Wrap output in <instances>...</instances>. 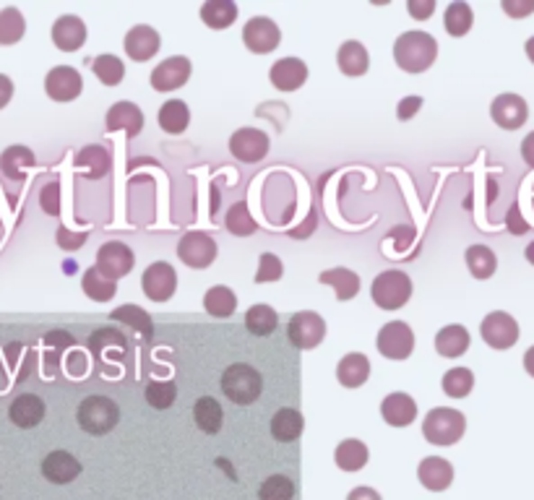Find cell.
<instances>
[{"label": "cell", "instance_id": "1f68e13d", "mask_svg": "<svg viewBox=\"0 0 534 500\" xmlns=\"http://www.w3.org/2000/svg\"><path fill=\"white\" fill-rule=\"evenodd\" d=\"M157 121H159V128H162L165 133L177 136V133H183V130L191 125V110H188V104L183 100H170L159 107Z\"/></svg>", "mask_w": 534, "mask_h": 500}, {"label": "cell", "instance_id": "03108f58", "mask_svg": "<svg viewBox=\"0 0 534 500\" xmlns=\"http://www.w3.org/2000/svg\"><path fill=\"white\" fill-rule=\"evenodd\" d=\"M527 261H529V263L534 266V240L529 243V248H527Z\"/></svg>", "mask_w": 534, "mask_h": 500}, {"label": "cell", "instance_id": "5bb4252c", "mask_svg": "<svg viewBox=\"0 0 534 500\" xmlns=\"http://www.w3.org/2000/svg\"><path fill=\"white\" fill-rule=\"evenodd\" d=\"M45 92L52 102H73L84 92V78L71 66H58L45 76Z\"/></svg>", "mask_w": 534, "mask_h": 500}, {"label": "cell", "instance_id": "f546056e", "mask_svg": "<svg viewBox=\"0 0 534 500\" xmlns=\"http://www.w3.org/2000/svg\"><path fill=\"white\" fill-rule=\"evenodd\" d=\"M303 425H305V423H303V415H300L297 409L285 406V409H279V412L271 417V435H274L279 443H292V441L300 438Z\"/></svg>", "mask_w": 534, "mask_h": 500}, {"label": "cell", "instance_id": "f907efd6", "mask_svg": "<svg viewBox=\"0 0 534 500\" xmlns=\"http://www.w3.org/2000/svg\"><path fill=\"white\" fill-rule=\"evenodd\" d=\"M86 232H71L68 227H60L58 232H55V240H58V246L63 250H76L81 248L84 243H86Z\"/></svg>", "mask_w": 534, "mask_h": 500}, {"label": "cell", "instance_id": "816d5d0a", "mask_svg": "<svg viewBox=\"0 0 534 500\" xmlns=\"http://www.w3.org/2000/svg\"><path fill=\"white\" fill-rule=\"evenodd\" d=\"M110 342L125 350V339H122L118 331H113V328H99V331H95L92 339H89V347L95 352H99V347H104V344H110Z\"/></svg>", "mask_w": 534, "mask_h": 500}, {"label": "cell", "instance_id": "cb8c5ba5", "mask_svg": "<svg viewBox=\"0 0 534 500\" xmlns=\"http://www.w3.org/2000/svg\"><path fill=\"white\" fill-rule=\"evenodd\" d=\"M381 415L391 427H407L412 425L414 417H417V404L410 394L404 391H394L389 394L384 404H381Z\"/></svg>", "mask_w": 534, "mask_h": 500}, {"label": "cell", "instance_id": "60d3db41", "mask_svg": "<svg viewBox=\"0 0 534 500\" xmlns=\"http://www.w3.org/2000/svg\"><path fill=\"white\" fill-rule=\"evenodd\" d=\"M443 24H446V31L451 37H464L472 29V24H475V13H472L469 3H464V0L451 3L446 8V13H443Z\"/></svg>", "mask_w": 534, "mask_h": 500}, {"label": "cell", "instance_id": "3957f363", "mask_svg": "<svg viewBox=\"0 0 534 500\" xmlns=\"http://www.w3.org/2000/svg\"><path fill=\"white\" fill-rule=\"evenodd\" d=\"M264 380L256 368L245 365V362H235L222 373V391L224 397L238 404V406H248L261 397Z\"/></svg>", "mask_w": 534, "mask_h": 500}, {"label": "cell", "instance_id": "91938a15", "mask_svg": "<svg viewBox=\"0 0 534 500\" xmlns=\"http://www.w3.org/2000/svg\"><path fill=\"white\" fill-rule=\"evenodd\" d=\"M521 156L529 167H534V130L521 141Z\"/></svg>", "mask_w": 534, "mask_h": 500}, {"label": "cell", "instance_id": "681fc988", "mask_svg": "<svg viewBox=\"0 0 534 500\" xmlns=\"http://www.w3.org/2000/svg\"><path fill=\"white\" fill-rule=\"evenodd\" d=\"M40 206H42V211L50 214V217H58L60 214V185L58 183H48L40 191Z\"/></svg>", "mask_w": 534, "mask_h": 500}, {"label": "cell", "instance_id": "8992f818", "mask_svg": "<svg viewBox=\"0 0 534 500\" xmlns=\"http://www.w3.org/2000/svg\"><path fill=\"white\" fill-rule=\"evenodd\" d=\"M326 336V321L313 310L294 313L287 324V339L297 350H316Z\"/></svg>", "mask_w": 534, "mask_h": 500}, {"label": "cell", "instance_id": "d6a6232c", "mask_svg": "<svg viewBox=\"0 0 534 500\" xmlns=\"http://www.w3.org/2000/svg\"><path fill=\"white\" fill-rule=\"evenodd\" d=\"M238 19V5L232 0H206L201 5V22L209 29H227Z\"/></svg>", "mask_w": 534, "mask_h": 500}, {"label": "cell", "instance_id": "e575fe53", "mask_svg": "<svg viewBox=\"0 0 534 500\" xmlns=\"http://www.w3.org/2000/svg\"><path fill=\"white\" fill-rule=\"evenodd\" d=\"M194 420L201 433L214 435V433L222 430L224 412H222V406H219L217 399H212V397H201V399L195 401V406H194Z\"/></svg>", "mask_w": 534, "mask_h": 500}, {"label": "cell", "instance_id": "9f6ffc18", "mask_svg": "<svg viewBox=\"0 0 534 500\" xmlns=\"http://www.w3.org/2000/svg\"><path fill=\"white\" fill-rule=\"evenodd\" d=\"M506 222H509V229H511V232H513V235H524V232L529 229V227H527V222L521 219V211H519V203H513V206H511V209H509V219H506Z\"/></svg>", "mask_w": 534, "mask_h": 500}, {"label": "cell", "instance_id": "5b68a950", "mask_svg": "<svg viewBox=\"0 0 534 500\" xmlns=\"http://www.w3.org/2000/svg\"><path fill=\"white\" fill-rule=\"evenodd\" d=\"M370 298L381 310H399L412 298V279L404 272H381L373 279Z\"/></svg>", "mask_w": 534, "mask_h": 500}, {"label": "cell", "instance_id": "d4e9b609", "mask_svg": "<svg viewBox=\"0 0 534 500\" xmlns=\"http://www.w3.org/2000/svg\"><path fill=\"white\" fill-rule=\"evenodd\" d=\"M34 151L29 149V147H22V144H16V147H8V149L0 154V173L8 177V180H14V183H22L26 177V173L34 167Z\"/></svg>", "mask_w": 534, "mask_h": 500}, {"label": "cell", "instance_id": "db71d44e", "mask_svg": "<svg viewBox=\"0 0 534 500\" xmlns=\"http://www.w3.org/2000/svg\"><path fill=\"white\" fill-rule=\"evenodd\" d=\"M501 5L513 19H524V16L534 13V0H503Z\"/></svg>", "mask_w": 534, "mask_h": 500}, {"label": "cell", "instance_id": "484cf974", "mask_svg": "<svg viewBox=\"0 0 534 500\" xmlns=\"http://www.w3.org/2000/svg\"><path fill=\"white\" fill-rule=\"evenodd\" d=\"M337 378L344 388H360L365 380L370 378V362L363 352H349L344 354L337 365Z\"/></svg>", "mask_w": 534, "mask_h": 500}, {"label": "cell", "instance_id": "8fae6325", "mask_svg": "<svg viewBox=\"0 0 534 500\" xmlns=\"http://www.w3.org/2000/svg\"><path fill=\"white\" fill-rule=\"evenodd\" d=\"M133 261H136L133 258V250L128 248L125 243H118V240H110V243H104L97 250V269L107 279H113V281H118L122 276L131 274Z\"/></svg>", "mask_w": 534, "mask_h": 500}, {"label": "cell", "instance_id": "94428289", "mask_svg": "<svg viewBox=\"0 0 534 500\" xmlns=\"http://www.w3.org/2000/svg\"><path fill=\"white\" fill-rule=\"evenodd\" d=\"M391 235H399V237H402V240H399V248H407V243L412 240L414 232H412V227H396Z\"/></svg>", "mask_w": 534, "mask_h": 500}, {"label": "cell", "instance_id": "7a4b0ae2", "mask_svg": "<svg viewBox=\"0 0 534 500\" xmlns=\"http://www.w3.org/2000/svg\"><path fill=\"white\" fill-rule=\"evenodd\" d=\"M466 430V420L459 409L451 406H436L428 412V417L422 420V435L428 443L436 446H454L464 438Z\"/></svg>", "mask_w": 534, "mask_h": 500}, {"label": "cell", "instance_id": "9c48e42d", "mask_svg": "<svg viewBox=\"0 0 534 500\" xmlns=\"http://www.w3.org/2000/svg\"><path fill=\"white\" fill-rule=\"evenodd\" d=\"M378 352L389 360H407L414 352V334L404 321H391L378 331Z\"/></svg>", "mask_w": 534, "mask_h": 500}, {"label": "cell", "instance_id": "74e56055", "mask_svg": "<svg viewBox=\"0 0 534 500\" xmlns=\"http://www.w3.org/2000/svg\"><path fill=\"white\" fill-rule=\"evenodd\" d=\"M26 31L24 13L14 5L0 11V48H11L16 45Z\"/></svg>", "mask_w": 534, "mask_h": 500}, {"label": "cell", "instance_id": "f5cc1de1", "mask_svg": "<svg viewBox=\"0 0 534 500\" xmlns=\"http://www.w3.org/2000/svg\"><path fill=\"white\" fill-rule=\"evenodd\" d=\"M407 11L417 22H428L436 13V0H407Z\"/></svg>", "mask_w": 534, "mask_h": 500}, {"label": "cell", "instance_id": "277c9868", "mask_svg": "<svg viewBox=\"0 0 534 500\" xmlns=\"http://www.w3.org/2000/svg\"><path fill=\"white\" fill-rule=\"evenodd\" d=\"M76 420H78L81 430H86L92 435H107L113 427L118 425L121 409H118V404L113 399L95 394V397H86V399L78 404Z\"/></svg>", "mask_w": 534, "mask_h": 500}, {"label": "cell", "instance_id": "6125c7cd", "mask_svg": "<svg viewBox=\"0 0 534 500\" xmlns=\"http://www.w3.org/2000/svg\"><path fill=\"white\" fill-rule=\"evenodd\" d=\"M313 227H316V214L311 211V217H308V222L303 225L300 232H294V237H303V235H308V232H313Z\"/></svg>", "mask_w": 534, "mask_h": 500}, {"label": "cell", "instance_id": "b9f144b4", "mask_svg": "<svg viewBox=\"0 0 534 500\" xmlns=\"http://www.w3.org/2000/svg\"><path fill=\"white\" fill-rule=\"evenodd\" d=\"M443 391L451 399H464L469 397V391L475 388V375L469 368H451L448 373L443 375Z\"/></svg>", "mask_w": 534, "mask_h": 500}, {"label": "cell", "instance_id": "ffe728a7", "mask_svg": "<svg viewBox=\"0 0 534 500\" xmlns=\"http://www.w3.org/2000/svg\"><path fill=\"white\" fill-rule=\"evenodd\" d=\"M42 475L52 485H68L81 475V461L68 451H52L42 459Z\"/></svg>", "mask_w": 534, "mask_h": 500}, {"label": "cell", "instance_id": "ee69618b", "mask_svg": "<svg viewBox=\"0 0 534 500\" xmlns=\"http://www.w3.org/2000/svg\"><path fill=\"white\" fill-rule=\"evenodd\" d=\"M92 71L104 86H118L125 76V66L118 55H99L92 60Z\"/></svg>", "mask_w": 534, "mask_h": 500}, {"label": "cell", "instance_id": "44dd1931", "mask_svg": "<svg viewBox=\"0 0 534 500\" xmlns=\"http://www.w3.org/2000/svg\"><path fill=\"white\" fill-rule=\"evenodd\" d=\"M159 45H162V40H159L157 29H151V26H133V29L125 34V52H128V58L136 60V63L151 60V58L159 52Z\"/></svg>", "mask_w": 534, "mask_h": 500}, {"label": "cell", "instance_id": "d6986e66", "mask_svg": "<svg viewBox=\"0 0 534 500\" xmlns=\"http://www.w3.org/2000/svg\"><path fill=\"white\" fill-rule=\"evenodd\" d=\"M45 401L40 399L37 394H19L16 399L11 401L8 406V417L11 423L22 430H32L45 420Z\"/></svg>", "mask_w": 534, "mask_h": 500}, {"label": "cell", "instance_id": "9a60e30c", "mask_svg": "<svg viewBox=\"0 0 534 500\" xmlns=\"http://www.w3.org/2000/svg\"><path fill=\"white\" fill-rule=\"evenodd\" d=\"M141 287H144V295L151 302H167L175 295L177 274H175V269H172L170 263L157 261V263H151L144 272Z\"/></svg>", "mask_w": 534, "mask_h": 500}, {"label": "cell", "instance_id": "f35d334b", "mask_svg": "<svg viewBox=\"0 0 534 500\" xmlns=\"http://www.w3.org/2000/svg\"><path fill=\"white\" fill-rule=\"evenodd\" d=\"M276 326H279V316L271 305H253L245 313V328L253 336H268V334H274Z\"/></svg>", "mask_w": 534, "mask_h": 500}, {"label": "cell", "instance_id": "8d00e7d4", "mask_svg": "<svg viewBox=\"0 0 534 500\" xmlns=\"http://www.w3.org/2000/svg\"><path fill=\"white\" fill-rule=\"evenodd\" d=\"M204 308H206V313L214 316V318H230V316L235 313V308H238V298H235V292H232L230 287L217 284V287H212V290L206 292Z\"/></svg>", "mask_w": 534, "mask_h": 500}, {"label": "cell", "instance_id": "ab89813d", "mask_svg": "<svg viewBox=\"0 0 534 500\" xmlns=\"http://www.w3.org/2000/svg\"><path fill=\"white\" fill-rule=\"evenodd\" d=\"M466 266L475 279H490L498 269V255L487 246H472L466 248Z\"/></svg>", "mask_w": 534, "mask_h": 500}, {"label": "cell", "instance_id": "d590c367", "mask_svg": "<svg viewBox=\"0 0 534 500\" xmlns=\"http://www.w3.org/2000/svg\"><path fill=\"white\" fill-rule=\"evenodd\" d=\"M334 459H337V467L344 472H360L367 464V446L358 438H347L337 446Z\"/></svg>", "mask_w": 534, "mask_h": 500}, {"label": "cell", "instance_id": "6f0895ef", "mask_svg": "<svg viewBox=\"0 0 534 500\" xmlns=\"http://www.w3.org/2000/svg\"><path fill=\"white\" fill-rule=\"evenodd\" d=\"M14 89H16V86H14V81H11V76L0 74V110L14 100Z\"/></svg>", "mask_w": 534, "mask_h": 500}, {"label": "cell", "instance_id": "4dcf8cb0", "mask_svg": "<svg viewBox=\"0 0 534 500\" xmlns=\"http://www.w3.org/2000/svg\"><path fill=\"white\" fill-rule=\"evenodd\" d=\"M318 281H321V284H329V287L337 292V298H339L341 302L352 300V298L360 292V276L355 274V272H349V269H329V272H321Z\"/></svg>", "mask_w": 534, "mask_h": 500}, {"label": "cell", "instance_id": "4fadbf2b", "mask_svg": "<svg viewBox=\"0 0 534 500\" xmlns=\"http://www.w3.org/2000/svg\"><path fill=\"white\" fill-rule=\"evenodd\" d=\"M490 118H493V123L503 128V130H516V128L527 123L529 104L519 94H501L490 104Z\"/></svg>", "mask_w": 534, "mask_h": 500}, {"label": "cell", "instance_id": "be15d7a7", "mask_svg": "<svg viewBox=\"0 0 534 500\" xmlns=\"http://www.w3.org/2000/svg\"><path fill=\"white\" fill-rule=\"evenodd\" d=\"M524 368H527V373L534 378V347H529L527 354H524Z\"/></svg>", "mask_w": 534, "mask_h": 500}, {"label": "cell", "instance_id": "ac0fdd59", "mask_svg": "<svg viewBox=\"0 0 534 500\" xmlns=\"http://www.w3.org/2000/svg\"><path fill=\"white\" fill-rule=\"evenodd\" d=\"M52 42H55V48L63 52H76L84 48V42H86V24L78 19V16H73V13H66V16H60V19H55V24H52Z\"/></svg>", "mask_w": 534, "mask_h": 500}, {"label": "cell", "instance_id": "4316f807", "mask_svg": "<svg viewBox=\"0 0 534 500\" xmlns=\"http://www.w3.org/2000/svg\"><path fill=\"white\" fill-rule=\"evenodd\" d=\"M73 165L78 167V173H84V177L99 180V177H104L110 173L113 156H110V151L102 149V147H84V149L76 154Z\"/></svg>", "mask_w": 534, "mask_h": 500}, {"label": "cell", "instance_id": "680465c9", "mask_svg": "<svg viewBox=\"0 0 534 500\" xmlns=\"http://www.w3.org/2000/svg\"><path fill=\"white\" fill-rule=\"evenodd\" d=\"M347 500H381V496H378L373 487H355V490L347 496Z\"/></svg>", "mask_w": 534, "mask_h": 500}, {"label": "cell", "instance_id": "11a10c76", "mask_svg": "<svg viewBox=\"0 0 534 500\" xmlns=\"http://www.w3.org/2000/svg\"><path fill=\"white\" fill-rule=\"evenodd\" d=\"M420 107H422V97H404V100L399 102L396 115H399V121H410Z\"/></svg>", "mask_w": 534, "mask_h": 500}, {"label": "cell", "instance_id": "30bf717a", "mask_svg": "<svg viewBox=\"0 0 534 500\" xmlns=\"http://www.w3.org/2000/svg\"><path fill=\"white\" fill-rule=\"evenodd\" d=\"M279 40H282V31L279 26L274 24L268 16H256L243 26V42L245 48L256 55H267L279 48Z\"/></svg>", "mask_w": 534, "mask_h": 500}, {"label": "cell", "instance_id": "ba28073f", "mask_svg": "<svg viewBox=\"0 0 534 500\" xmlns=\"http://www.w3.org/2000/svg\"><path fill=\"white\" fill-rule=\"evenodd\" d=\"M480 334H483L487 347H493V350H511L519 342V324L513 321V316H509V313L495 310V313H487L485 318H483Z\"/></svg>", "mask_w": 534, "mask_h": 500}, {"label": "cell", "instance_id": "83f0119b", "mask_svg": "<svg viewBox=\"0 0 534 500\" xmlns=\"http://www.w3.org/2000/svg\"><path fill=\"white\" fill-rule=\"evenodd\" d=\"M337 63H339V71L344 76H365L367 74V66H370V58L367 50L363 48V42L358 40H347L337 52Z\"/></svg>", "mask_w": 534, "mask_h": 500}, {"label": "cell", "instance_id": "f6af8a7d", "mask_svg": "<svg viewBox=\"0 0 534 500\" xmlns=\"http://www.w3.org/2000/svg\"><path fill=\"white\" fill-rule=\"evenodd\" d=\"M224 227H227L232 235H238V237H248V235H253V232L258 229V227H256V219L250 217L248 203H235V206H230Z\"/></svg>", "mask_w": 534, "mask_h": 500}, {"label": "cell", "instance_id": "7dc6e473", "mask_svg": "<svg viewBox=\"0 0 534 500\" xmlns=\"http://www.w3.org/2000/svg\"><path fill=\"white\" fill-rule=\"evenodd\" d=\"M177 399V386L172 380H154L146 386V401L154 409H170Z\"/></svg>", "mask_w": 534, "mask_h": 500}, {"label": "cell", "instance_id": "7402d4cb", "mask_svg": "<svg viewBox=\"0 0 534 500\" xmlns=\"http://www.w3.org/2000/svg\"><path fill=\"white\" fill-rule=\"evenodd\" d=\"M268 76L279 92H297L308 81V66L300 58H282L271 66Z\"/></svg>", "mask_w": 534, "mask_h": 500}, {"label": "cell", "instance_id": "7c38bea8", "mask_svg": "<svg viewBox=\"0 0 534 500\" xmlns=\"http://www.w3.org/2000/svg\"><path fill=\"white\" fill-rule=\"evenodd\" d=\"M230 154L240 162H261L268 154V136L258 128H240L230 138Z\"/></svg>", "mask_w": 534, "mask_h": 500}, {"label": "cell", "instance_id": "6da1fadb", "mask_svg": "<svg viewBox=\"0 0 534 500\" xmlns=\"http://www.w3.org/2000/svg\"><path fill=\"white\" fill-rule=\"evenodd\" d=\"M438 58L436 37L428 31H404L394 42V60L407 74H422L428 71Z\"/></svg>", "mask_w": 534, "mask_h": 500}, {"label": "cell", "instance_id": "c3c4849f", "mask_svg": "<svg viewBox=\"0 0 534 500\" xmlns=\"http://www.w3.org/2000/svg\"><path fill=\"white\" fill-rule=\"evenodd\" d=\"M285 274V263L274 255V253H261L258 258V274H256V281L258 284H267V281H279Z\"/></svg>", "mask_w": 534, "mask_h": 500}, {"label": "cell", "instance_id": "7bdbcfd3", "mask_svg": "<svg viewBox=\"0 0 534 500\" xmlns=\"http://www.w3.org/2000/svg\"><path fill=\"white\" fill-rule=\"evenodd\" d=\"M110 316H113L115 321L133 326L144 339H151V336H154V324H151V318L146 316V310H141L139 305H121V308H115Z\"/></svg>", "mask_w": 534, "mask_h": 500}, {"label": "cell", "instance_id": "f1b7e54d", "mask_svg": "<svg viewBox=\"0 0 534 500\" xmlns=\"http://www.w3.org/2000/svg\"><path fill=\"white\" fill-rule=\"evenodd\" d=\"M469 350V331L459 324L446 326L436 334V352L440 357H462Z\"/></svg>", "mask_w": 534, "mask_h": 500}, {"label": "cell", "instance_id": "52a82bcc", "mask_svg": "<svg viewBox=\"0 0 534 500\" xmlns=\"http://www.w3.org/2000/svg\"><path fill=\"white\" fill-rule=\"evenodd\" d=\"M177 258L191 269H206L217 258V243L206 232H186L177 243Z\"/></svg>", "mask_w": 534, "mask_h": 500}, {"label": "cell", "instance_id": "2e32d148", "mask_svg": "<svg viewBox=\"0 0 534 500\" xmlns=\"http://www.w3.org/2000/svg\"><path fill=\"white\" fill-rule=\"evenodd\" d=\"M191 60L186 55H175V58H167L165 63H159L154 71H151V86L157 92H175L180 89L188 78H191Z\"/></svg>", "mask_w": 534, "mask_h": 500}, {"label": "cell", "instance_id": "603a6c76", "mask_svg": "<svg viewBox=\"0 0 534 500\" xmlns=\"http://www.w3.org/2000/svg\"><path fill=\"white\" fill-rule=\"evenodd\" d=\"M417 477H420L422 487H428L433 493H443L454 482V467H451V461H446L440 456H428V459L420 461Z\"/></svg>", "mask_w": 534, "mask_h": 500}, {"label": "cell", "instance_id": "836d02e7", "mask_svg": "<svg viewBox=\"0 0 534 500\" xmlns=\"http://www.w3.org/2000/svg\"><path fill=\"white\" fill-rule=\"evenodd\" d=\"M81 287H84L86 298L95 302H110L115 298V292H118V281L107 279V276L99 272L97 266H92V269L84 272V276H81Z\"/></svg>", "mask_w": 534, "mask_h": 500}, {"label": "cell", "instance_id": "bcb514c9", "mask_svg": "<svg viewBox=\"0 0 534 500\" xmlns=\"http://www.w3.org/2000/svg\"><path fill=\"white\" fill-rule=\"evenodd\" d=\"M258 498L261 500H292L294 498V482L290 477L274 475L261 482L258 487Z\"/></svg>", "mask_w": 534, "mask_h": 500}, {"label": "cell", "instance_id": "e7e4bbea", "mask_svg": "<svg viewBox=\"0 0 534 500\" xmlns=\"http://www.w3.org/2000/svg\"><path fill=\"white\" fill-rule=\"evenodd\" d=\"M524 50H527V58H529V60L534 63V37H529V40H527V48H524Z\"/></svg>", "mask_w": 534, "mask_h": 500}, {"label": "cell", "instance_id": "e0dca14e", "mask_svg": "<svg viewBox=\"0 0 534 500\" xmlns=\"http://www.w3.org/2000/svg\"><path fill=\"white\" fill-rule=\"evenodd\" d=\"M104 128H107L110 133L125 130L131 138H136V136L144 130V112H141V107L133 104V102H115V104L110 107L107 118H104Z\"/></svg>", "mask_w": 534, "mask_h": 500}]
</instances>
